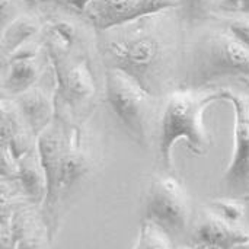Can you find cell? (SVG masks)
Instances as JSON below:
<instances>
[{
  "instance_id": "3",
  "label": "cell",
  "mask_w": 249,
  "mask_h": 249,
  "mask_svg": "<svg viewBox=\"0 0 249 249\" xmlns=\"http://www.w3.org/2000/svg\"><path fill=\"white\" fill-rule=\"evenodd\" d=\"M229 92L228 88L177 89L166 95L158 128L159 156L166 169L174 165L172 152L178 142H185L188 149L198 156L210 150L213 142L204 124V114L213 104L228 102Z\"/></svg>"
},
{
  "instance_id": "12",
  "label": "cell",
  "mask_w": 249,
  "mask_h": 249,
  "mask_svg": "<svg viewBox=\"0 0 249 249\" xmlns=\"http://www.w3.org/2000/svg\"><path fill=\"white\" fill-rule=\"evenodd\" d=\"M12 99L15 101L26 127L36 139L55 121V93H48L42 88L35 86Z\"/></svg>"
},
{
  "instance_id": "15",
  "label": "cell",
  "mask_w": 249,
  "mask_h": 249,
  "mask_svg": "<svg viewBox=\"0 0 249 249\" xmlns=\"http://www.w3.org/2000/svg\"><path fill=\"white\" fill-rule=\"evenodd\" d=\"M41 31V23L36 18L28 15H19L13 22L1 29V58L4 60L20 45L35 39Z\"/></svg>"
},
{
  "instance_id": "25",
  "label": "cell",
  "mask_w": 249,
  "mask_h": 249,
  "mask_svg": "<svg viewBox=\"0 0 249 249\" xmlns=\"http://www.w3.org/2000/svg\"><path fill=\"white\" fill-rule=\"evenodd\" d=\"M25 4L31 6V7H36V6H45V4H66L64 0H22Z\"/></svg>"
},
{
  "instance_id": "9",
  "label": "cell",
  "mask_w": 249,
  "mask_h": 249,
  "mask_svg": "<svg viewBox=\"0 0 249 249\" xmlns=\"http://www.w3.org/2000/svg\"><path fill=\"white\" fill-rule=\"evenodd\" d=\"M249 241V231L207 207L191 232L194 249H233Z\"/></svg>"
},
{
  "instance_id": "21",
  "label": "cell",
  "mask_w": 249,
  "mask_h": 249,
  "mask_svg": "<svg viewBox=\"0 0 249 249\" xmlns=\"http://www.w3.org/2000/svg\"><path fill=\"white\" fill-rule=\"evenodd\" d=\"M45 247H47V235L44 233V231H41L19 242L15 249H45Z\"/></svg>"
},
{
  "instance_id": "19",
  "label": "cell",
  "mask_w": 249,
  "mask_h": 249,
  "mask_svg": "<svg viewBox=\"0 0 249 249\" xmlns=\"http://www.w3.org/2000/svg\"><path fill=\"white\" fill-rule=\"evenodd\" d=\"M210 209L214 210L217 214L225 217L226 220L232 223H242V219L245 216V204L235 197H225V198H216L210 201Z\"/></svg>"
},
{
  "instance_id": "17",
  "label": "cell",
  "mask_w": 249,
  "mask_h": 249,
  "mask_svg": "<svg viewBox=\"0 0 249 249\" xmlns=\"http://www.w3.org/2000/svg\"><path fill=\"white\" fill-rule=\"evenodd\" d=\"M134 249H174L171 236L153 222L143 219Z\"/></svg>"
},
{
  "instance_id": "7",
  "label": "cell",
  "mask_w": 249,
  "mask_h": 249,
  "mask_svg": "<svg viewBox=\"0 0 249 249\" xmlns=\"http://www.w3.org/2000/svg\"><path fill=\"white\" fill-rule=\"evenodd\" d=\"M48 58L55 77V99L79 105L95 93V82L86 60H70L67 50L47 41Z\"/></svg>"
},
{
  "instance_id": "6",
  "label": "cell",
  "mask_w": 249,
  "mask_h": 249,
  "mask_svg": "<svg viewBox=\"0 0 249 249\" xmlns=\"http://www.w3.org/2000/svg\"><path fill=\"white\" fill-rule=\"evenodd\" d=\"M228 102L233 107V152L220 184L228 197L249 196V98L231 89Z\"/></svg>"
},
{
  "instance_id": "13",
  "label": "cell",
  "mask_w": 249,
  "mask_h": 249,
  "mask_svg": "<svg viewBox=\"0 0 249 249\" xmlns=\"http://www.w3.org/2000/svg\"><path fill=\"white\" fill-rule=\"evenodd\" d=\"M25 198H28L34 206L42 207L47 198V177L39 162L36 149L29 155L18 160L16 181Z\"/></svg>"
},
{
  "instance_id": "20",
  "label": "cell",
  "mask_w": 249,
  "mask_h": 249,
  "mask_svg": "<svg viewBox=\"0 0 249 249\" xmlns=\"http://www.w3.org/2000/svg\"><path fill=\"white\" fill-rule=\"evenodd\" d=\"M220 20L229 32L249 50V13H222Z\"/></svg>"
},
{
  "instance_id": "22",
  "label": "cell",
  "mask_w": 249,
  "mask_h": 249,
  "mask_svg": "<svg viewBox=\"0 0 249 249\" xmlns=\"http://www.w3.org/2000/svg\"><path fill=\"white\" fill-rule=\"evenodd\" d=\"M0 16H1V29L6 28L10 22H13L19 15L16 13V7L12 0H1L0 3Z\"/></svg>"
},
{
  "instance_id": "4",
  "label": "cell",
  "mask_w": 249,
  "mask_h": 249,
  "mask_svg": "<svg viewBox=\"0 0 249 249\" xmlns=\"http://www.w3.org/2000/svg\"><path fill=\"white\" fill-rule=\"evenodd\" d=\"M105 96L117 118L137 143L147 146L156 124L159 98L117 69H105Z\"/></svg>"
},
{
  "instance_id": "8",
  "label": "cell",
  "mask_w": 249,
  "mask_h": 249,
  "mask_svg": "<svg viewBox=\"0 0 249 249\" xmlns=\"http://www.w3.org/2000/svg\"><path fill=\"white\" fill-rule=\"evenodd\" d=\"M178 6L179 0H92L83 15L96 31H102Z\"/></svg>"
},
{
  "instance_id": "23",
  "label": "cell",
  "mask_w": 249,
  "mask_h": 249,
  "mask_svg": "<svg viewBox=\"0 0 249 249\" xmlns=\"http://www.w3.org/2000/svg\"><path fill=\"white\" fill-rule=\"evenodd\" d=\"M223 13H249V0H222Z\"/></svg>"
},
{
  "instance_id": "1",
  "label": "cell",
  "mask_w": 249,
  "mask_h": 249,
  "mask_svg": "<svg viewBox=\"0 0 249 249\" xmlns=\"http://www.w3.org/2000/svg\"><path fill=\"white\" fill-rule=\"evenodd\" d=\"M178 7L133 22L96 31V44L107 69H117L149 93L160 98L182 67L184 47Z\"/></svg>"
},
{
  "instance_id": "26",
  "label": "cell",
  "mask_w": 249,
  "mask_h": 249,
  "mask_svg": "<svg viewBox=\"0 0 249 249\" xmlns=\"http://www.w3.org/2000/svg\"><path fill=\"white\" fill-rule=\"evenodd\" d=\"M233 249H249V241L248 242H245V244H242V245H239V247H236V248Z\"/></svg>"
},
{
  "instance_id": "27",
  "label": "cell",
  "mask_w": 249,
  "mask_h": 249,
  "mask_svg": "<svg viewBox=\"0 0 249 249\" xmlns=\"http://www.w3.org/2000/svg\"><path fill=\"white\" fill-rule=\"evenodd\" d=\"M178 249H194V248H193V247H188V248H185V247H184V248H178Z\"/></svg>"
},
{
  "instance_id": "5",
  "label": "cell",
  "mask_w": 249,
  "mask_h": 249,
  "mask_svg": "<svg viewBox=\"0 0 249 249\" xmlns=\"http://www.w3.org/2000/svg\"><path fill=\"white\" fill-rule=\"evenodd\" d=\"M144 219L153 222L169 236L185 232L191 219V200L179 179L172 175L153 179L146 196Z\"/></svg>"
},
{
  "instance_id": "18",
  "label": "cell",
  "mask_w": 249,
  "mask_h": 249,
  "mask_svg": "<svg viewBox=\"0 0 249 249\" xmlns=\"http://www.w3.org/2000/svg\"><path fill=\"white\" fill-rule=\"evenodd\" d=\"M76 39H77V29L71 22L66 19L54 20L48 28V42L55 44L67 51L73 47Z\"/></svg>"
},
{
  "instance_id": "24",
  "label": "cell",
  "mask_w": 249,
  "mask_h": 249,
  "mask_svg": "<svg viewBox=\"0 0 249 249\" xmlns=\"http://www.w3.org/2000/svg\"><path fill=\"white\" fill-rule=\"evenodd\" d=\"M92 0H64L66 6H69L70 9H73L77 13H83L86 6L90 3Z\"/></svg>"
},
{
  "instance_id": "10",
  "label": "cell",
  "mask_w": 249,
  "mask_h": 249,
  "mask_svg": "<svg viewBox=\"0 0 249 249\" xmlns=\"http://www.w3.org/2000/svg\"><path fill=\"white\" fill-rule=\"evenodd\" d=\"M66 143V133L60 123L54 121L36 139V153L47 177V198L42 206L44 212H53L58 203V177L61 158Z\"/></svg>"
},
{
  "instance_id": "14",
  "label": "cell",
  "mask_w": 249,
  "mask_h": 249,
  "mask_svg": "<svg viewBox=\"0 0 249 249\" xmlns=\"http://www.w3.org/2000/svg\"><path fill=\"white\" fill-rule=\"evenodd\" d=\"M3 66H4V73H3L1 86L3 90L9 95V98L19 96L26 90L35 88L42 73L39 57L9 60L3 63Z\"/></svg>"
},
{
  "instance_id": "2",
  "label": "cell",
  "mask_w": 249,
  "mask_h": 249,
  "mask_svg": "<svg viewBox=\"0 0 249 249\" xmlns=\"http://www.w3.org/2000/svg\"><path fill=\"white\" fill-rule=\"evenodd\" d=\"M226 80L249 82V50L220 22L185 41L179 89H212Z\"/></svg>"
},
{
  "instance_id": "11",
  "label": "cell",
  "mask_w": 249,
  "mask_h": 249,
  "mask_svg": "<svg viewBox=\"0 0 249 249\" xmlns=\"http://www.w3.org/2000/svg\"><path fill=\"white\" fill-rule=\"evenodd\" d=\"M92 153L79 128L66 134L58 177V198L83 181L92 169Z\"/></svg>"
},
{
  "instance_id": "16",
  "label": "cell",
  "mask_w": 249,
  "mask_h": 249,
  "mask_svg": "<svg viewBox=\"0 0 249 249\" xmlns=\"http://www.w3.org/2000/svg\"><path fill=\"white\" fill-rule=\"evenodd\" d=\"M178 10L187 25L196 26L217 20L223 13V6L222 0H179Z\"/></svg>"
}]
</instances>
